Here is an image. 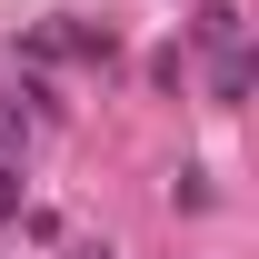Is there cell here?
<instances>
[{
	"label": "cell",
	"mask_w": 259,
	"mask_h": 259,
	"mask_svg": "<svg viewBox=\"0 0 259 259\" xmlns=\"http://www.w3.org/2000/svg\"><path fill=\"white\" fill-rule=\"evenodd\" d=\"M199 50H220V60L239 50V10H229V0H209V10H199Z\"/></svg>",
	"instance_id": "6da1fadb"
},
{
	"label": "cell",
	"mask_w": 259,
	"mask_h": 259,
	"mask_svg": "<svg viewBox=\"0 0 259 259\" xmlns=\"http://www.w3.org/2000/svg\"><path fill=\"white\" fill-rule=\"evenodd\" d=\"M0 150H20V110H10V90H0Z\"/></svg>",
	"instance_id": "7a4b0ae2"
}]
</instances>
